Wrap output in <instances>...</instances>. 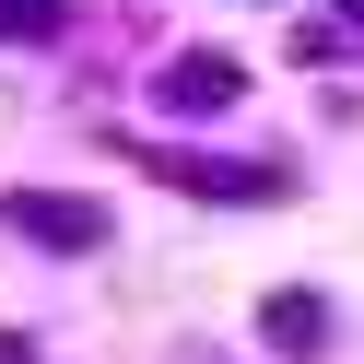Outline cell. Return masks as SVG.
<instances>
[{"label":"cell","instance_id":"6da1fadb","mask_svg":"<svg viewBox=\"0 0 364 364\" xmlns=\"http://www.w3.org/2000/svg\"><path fill=\"white\" fill-rule=\"evenodd\" d=\"M12 235H36V247H106V212L95 200H71V188H12Z\"/></svg>","mask_w":364,"mask_h":364},{"label":"cell","instance_id":"7a4b0ae2","mask_svg":"<svg viewBox=\"0 0 364 364\" xmlns=\"http://www.w3.org/2000/svg\"><path fill=\"white\" fill-rule=\"evenodd\" d=\"M153 165L188 200H282V165H200V153H153Z\"/></svg>","mask_w":364,"mask_h":364},{"label":"cell","instance_id":"3957f363","mask_svg":"<svg viewBox=\"0 0 364 364\" xmlns=\"http://www.w3.org/2000/svg\"><path fill=\"white\" fill-rule=\"evenodd\" d=\"M235 95H247V71L212 59V48H188V59L165 71V106H235Z\"/></svg>","mask_w":364,"mask_h":364},{"label":"cell","instance_id":"277c9868","mask_svg":"<svg viewBox=\"0 0 364 364\" xmlns=\"http://www.w3.org/2000/svg\"><path fill=\"white\" fill-rule=\"evenodd\" d=\"M259 329L282 341V353H317V341H329V306H317V294H270V306H259Z\"/></svg>","mask_w":364,"mask_h":364},{"label":"cell","instance_id":"5b68a950","mask_svg":"<svg viewBox=\"0 0 364 364\" xmlns=\"http://www.w3.org/2000/svg\"><path fill=\"white\" fill-rule=\"evenodd\" d=\"M0 24H12V36H48V24H59V0H0Z\"/></svg>","mask_w":364,"mask_h":364},{"label":"cell","instance_id":"8992f818","mask_svg":"<svg viewBox=\"0 0 364 364\" xmlns=\"http://www.w3.org/2000/svg\"><path fill=\"white\" fill-rule=\"evenodd\" d=\"M0 364H36V341H12V329H0Z\"/></svg>","mask_w":364,"mask_h":364},{"label":"cell","instance_id":"52a82bcc","mask_svg":"<svg viewBox=\"0 0 364 364\" xmlns=\"http://www.w3.org/2000/svg\"><path fill=\"white\" fill-rule=\"evenodd\" d=\"M341 12H353V24H364V0H341Z\"/></svg>","mask_w":364,"mask_h":364}]
</instances>
